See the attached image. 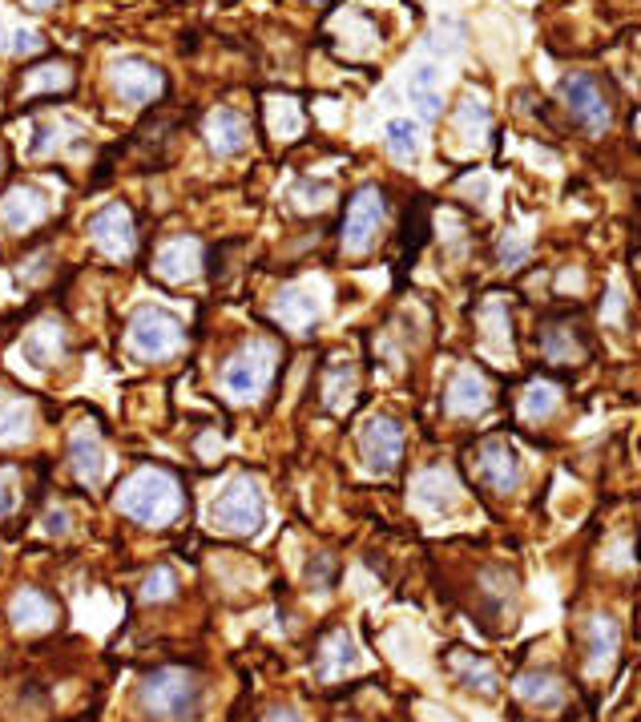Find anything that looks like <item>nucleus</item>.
Returning <instances> with one entry per match:
<instances>
[{
	"label": "nucleus",
	"mask_w": 641,
	"mask_h": 722,
	"mask_svg": "<svg viewBox=\"0 0 641 722\" xmlns=\"http://www.w3.org/2000/svg\"><path fill=\"white\" fill-rule=\"evenodd\" d=\"M118 509L142 525H174L186 509V497L174 472L145 465L118 489Z\"/></svg>",
	"instance_id": "f257e3e1"
},
{
	"label": "nucleus",
	"mask_w": 641,
	"mask_h": 722,
	"mask_svg": "<svg viewBox=\"0 0 641 722\" xmlns=\"http://www.w3.org/2000/svg\"><path fill=\"white\" fill-rule=\"evenodd\" d=\"M138 706L157 722H190L202 711V678L182 667L154 670L138 687Z\"/></svg>",
	"instance_id": "f03ea898"
},
{
	"label": "nucleus",
	"mask_w": 641,
	"mask_h": 722,
	"mask_svg": "<svg viewBox=\"0 0 641 722\" xmlns=\"http://www.w3.org/2000/svg\"><path fill=\"white\" fill-rule=\"evenodd\" d=\"M263 517H266L263 492H258L255 480H246V477L231 480L211 505V525L218 533L251 537L263 529Z\"/></svg>",
	"instance_id": "7ed1b4c3"
},
{
	"label": "nucleus",
	"mask_w": 641,
	"mask_h": 722,
	"mask_svg": "<svg viewBox=\"0 0 641 722\" xmlns=\"http://www.w3.org/2000/svg\"><path fill=\"white\" fill-rule=\"evenodd\" d=\"M275 344H266V339L246 344L238 356H231V364L222 367V391L238 404L258 400V391L266 388V379L275 372Z\"/></svg>",
	"instance_id": "20e7f679"
},
{
	"label": "nucleus",
	"mask_w": 641,
	"mask_h": 722,
	"mask_svg": "<svg viewBox=\"0 0 641 722\" xmlns=\"http://www.w3.org/2000/svg\"><path fill=\"white\" fill-rule=\"evenodd\" d=\"M125 339H130V347L138 356L166 359L186 344V327H182L170 312H162V307H138V312L130 315Z\"/></svg>",
	"instance_id": "39448f33"
},
{
	"label": "nucleus",
	"mask_w": 641,
	"mask_h": 722,
	"mask_svg": "<svg viewBox=\"0 0 641 722\" xmlns=\"http://www.w3.org/2000/svg\"><path fill=\"white\" fill-rule=\"evenodd\" d=\"M561 101L586 134H606L609 122H613L609 101H606V93H601L593 73H569V78L561 81Z\"/></svg>",
	"instance_id": "423d86ee"
},
{
	"label": "nucleus",
	"mask_w": 641,
	"mask_h": 722,
	"mask_svg": "<svg viewBox=\"0 0 641 722\" xmlns=\"http://www.w3.org/2000/svg\"><path fill=\"white\" fill-rule=\"evenodd\" d=\"M89 238L98 246L101 255L113 258V263H122L138 251V231H133V214L125 211L122 202H110V206H101L93 218H89Z\"/></svg>",
	"instance_id": "0eeeda50"
},
{
	"label": "nucleus",
	"mask_w": 641,
	"mask_h": 722,
	"mask_svg": "<svg viewBox=\"0 0 641 722\" xmlns=\"http://www.w3.org/2000/svg\"><path fill=\"white\" fill-rule=\"evenodd\" d=\"M359 460H364V468L367 472H376V477L396 472V465L404 460V424L376 416V420L364 428V436H359Z\"/></svg>",
	"instance_id": "6e6552de"
},
{
	"label": "nucleus",
	"mask_w": 641,
	"mask_h": 722,
	"mask_svg": "<svg viewBox=\"0 0 641 722\" xmlns=\"http://www.w3.org/2000/svg\"><path fill=\"white\" fill-rule=\"evenodd\" d=\"M113 90L118 98L130 101V105H150L166 93V73L142 57H122L118 65H113Z\"/></svg>",
	"instance_id": "1a4fd4ad"
},
{
	"label": "nucleus",
	"mask_w": 641,
	"mask_h": 722,
	"mask_svg": "<svg viewBox=\"0 0 641 722\" xmlns=\"http://www.w3.org/2000/svg\"><path fill=\"white\" fill-rule=\"evenodd\" d=\"M379 226H384V199H379L376 186H367V190H359L352 199V206H347L343 246H347L352 255H359V251H367V246L376 243Z\"/></svg>",
	"instance_id": "9d476101"
},
{
	"label": "nucleus",
	"mask_w": 641,
	"mask_h": 722,
	"mask_svg": "<svg viewBox=\"0 0 641 722\" xmlns=\"http://www.w3.org/2000/svg\"><path fill=\"white\" fill-rule=\"evenodd\" d=\"M199 271H202V243L199 238H186V234L162 243V251L154 258V275L162 283H190Z\"/></svg>",
	"instance_id": "9b49d317"
},
{
	"label": "nucleus",
	"mask_w": 641,
	"mask_h": 722,
	"mask_svg": "<svg viewBox=\"0 0 641 722\" xmlns=\"http://www.w3.org/2000/svg\"><path fill=\"white\" fill-rule=\"evenodd\" d=\"M44 218H49V202H44L41 190L17 186L12 194L0 199V226H9V231L24 234L33 231V226H41Z\"/></svg>",
	"instance_id": "f8f14e48"
},
{
	"label": "nucleus",
	"mask_w": 641,
	"mask_h": 722,
	"mask_svg": "<svg viewBox=\"0 0 641 722\" xmlns=\"http://www.w3.org/2000/svg\"><path fill=\"white\" fill-rule=\"evenodd\" d=\"M69 468H73V477L89 489H98L105 472H110V456H105V445L98 440V433H89L81 428L73 440H69Z\"/></svg>",
	"instance_id": "ddd939ff"
},
{
	"label": "nucleus",
	"mask_w": 641,
	"mask_h": 722,
	"mask_svg": "<svg viewBox=\"0 0 641 722\" xmlns=\"http://www.w3.org/2000/svg\"><path fill=\"white\" fill-rule=\"evenodd\" d=\"M206 142H211V150L218 157H234L251 145V125H246L243 113H234L222 105V110H214L211 118H206Z\"/></svg>",
	"instance_id": "4468645a"
},
{
	"label": "nucleus",
	"mask_w": 641,
	"mask_h": 722,
	"mask_svg": "<svg viewBox=\"0 0 641 722\" xmlns=\"http://www.w3.org/2000/svg\"><path fill=\"white\" fill-rule=\"evenodd\" d=\"M492 404V388H488V379L472 367H460L448 384V411L452 416H480V411Z\"/></svg>",
	"instance_id": "2eb2a0df"
},
{
	"label": "nucleus",
	"mask_w": 641,
	"mask_h": 722,
	"mask_svg": "<svg viewBox=\"0 0 641 722\" xmlns=\"http://www.w3.org/2000/svg\"><path fill=\"white\" fill-rule=\"evenodd\" d=\"M9 618L17 630L24 633H37V630H49V626L57 622V601L49 598V593H41V589H21L17 598H12L9 606Z\"/></svg>",
	"instance_id": "dca6fc26"
},
{
	"label": "nucleus",
	"mask_w": 641,
	"mask_h": 722,
	"mask_svg": "<svg viewBox=\"0 0 641 722\" xmlns=\"http://www.w3.org/2000/svg\"><path fill=\"white\" fill-rule=\"evenodd\" d=\"M480 472H485V480L497 492H512L520 480V456L512 452V445H505V440H488V445L480 448Z\"/></svg>",
	"instance_id": "f3484780"
},
{
	"label": "nucleus",
	"mask_w": 641,
	"mask_h": 722,
	"mask_svg": "<svg viewBox=\"0 0 641 722\" xmlns=\"http://www.w3.org/2000/svg\"><path fill=\"white\" fill-rule=\"evenodd\" d=\"M416 505L428 512H452L460 505V489H456V480L448 468H428L420 480H416Z\"/></svg>",
	"instance_id": "a211bd4d"
},
{
	"label": "nucleus",
	"mask_w": 641,
	"mask_h": 722,
	"mask_svg": "<svg viewBox=\"0 0 641 722\" xmlns=\"http://www.w3.org/2000/svg\"><path fill=\"white\" fill-rule=\"evenodd\" d=\"M364 662V654H359V645H355L352 630H332L327 638H323L319 645V678H339L347 674V670H355Z\"/></svg>",
	"instance_id": "6ab92c4d"
},
{
	"label": "nucleus",
	"mask_w": 641,
	"mask_h": 722,
	"mask_svg": "<svg viewBox=\"0 0 641 722\" xmlns=\"http://www.w3.org/2000/svg\"><path fill=\"white\" fill-rule=\"evenodd\" d=\"M355 384H359V372H355L352 359L347 356L327 359V367H323V404L332 411H343L355 400Z\"/></svg>",
	"instance_id": "aec40b11"
},
{
	"label": "nucleus",
	"mask_w": 641,
	"mask_h": 722,
	"mask_svg": "<svg viewBox=\"0 0 641 722\" xmlns=\"http://www.w3.org/2000/svg\"><path fill=\"white\" fill-rule=\"evenodd\" d=\"M621 645V626L609 618V613H598V618H589V658H586V670L589 674H601V670L613 662Z\"/></svg>",
	"instance_id": "412c9836"
},
{
	"label": "nucleus",
	"mask_w": 641,
	"mask_h": 722,
	"mask_svg": "<svg viewBox=\"0 0 641 722\" xmlns=\"http://www.w3.org/2000/svg\"><path fill=\"white\" fill-rule=\"evenodd\" d=\"M61 356H65V327L61 323H37L33 332L24 335V359L33 367L61 364Z\"/></svg>",
	"instance_id": "4be33fe9"
},
{
	"label": "nucleus",
	"mask_w": 641,
	"mask_h": 722,
	"mask_svg": "<svg viewBox=\"0 0 641 722\" xmlns=\"http://www.w3.org/2000/svg\"><path fill=\"white\" fill-rule=\"evenodd\" d=\"M319 312H323L319 299L307 295V291H299V287H287L275 299V319H283L287 327H295V332H311L315 319H319Z\"/></svg>",
	"instance_id": "5701e85b"
},
{
	"label": "nucleus",
	"mask_w": 641,
	"mask_h": 722,
	"mask_svg": "<svg viewBox=\"0 0 641 722\" xmlns=\"http://www.w3.org/2000/svg\"><path fill=\"white\" fill-rule=\"evenodd\" d=\"M488 130H492V110H488L476 93H468V98L456 105V134L465 138L468 150H476V145L485 142Z\"/></svg>",
	"instance_id": "b1692460"
},
{
	"label": "nucleus",
	"mask_w": 641,
	"mask_h": 722,
	"mask_svg": "<svg viewBox=\"0 0 641 722\" xmlns=\"http://www.w3.org/2000/svg\"><path fill=\"white\" fill-rule=\"evenodd\" d=\"M520 702H532V706H557L564 699V687L557 674H545V670H525V674L512 682Z\"/></svg>",
	"instance_id": "393cba45"
},
{
	"label": "nucleus",
	"mask_w": 641,
	"mask_h": 722,
	"mask_svg": "<svg viewBox=\"0 0 641 722\" xmlns=\"http://www.w3.org/2000/svg\"><path fill=\"white\" fill-rule=\"evenodd\" d=\"M65 93L73 90V69L65 61H44V65H33L21 78V98H37V93Z\"/></svg>",
	"instance_id": "a878e982"
},
{
	"label": "nucleus",
	"mask_w": 641,
	"mask_h": 722,
	"mask_svg": "<svg viewBox=\"0 0 641 722\" xmlns=\"http://www.w3.org/2000/svg\"><path fill=\"white\" fill-rule=\"evenodd\" d=\"M480 335H485V347L492 356L509 359L512 344H509V307L500 299L485 303V312H480Z\"/></svg>",
	"instance_id": "bb28decb"
},
{
	"label": "nucleus",
	"mask_w": 641,
	"mask_h": 722,
	"mask_svg": "<svg viewBox=\"0 0 641 722\" xmlns=\"http://www.w3.org/2000/svg\"><path fill=\"white\" fill-rule=\"evenodd\" d=\"M266 130L275 138H299L303 134V105L295 98H266Z\"/></svg>",
	"instance_id": "cd10ccee"
},
{
	"label": "nucleus",
	"mask_w": 641,
	"mask_h": 722,
	"mask_svg": "<svg viewBox=\"0 0 641 722\" xmlns=\"http://www.w3.org/2000/svg\"><path fill=\"white\" fill-rule=\"evenodd\" d=\"M29 433H33V411H29V404L0 396V448L21 445Z\"/></svg>",
	"instance_id": "c85d7f7f"
},
{
	"label": "nucleus",
	"mask_w": 641,
	"mask_h": 722,
	"mask_svg": "<svg viewBox=\"0 0 641 722\" xmlns=\"http://www.w3.org/2000/svg\"><path fill=\"white\" fill-rule=\"evenodd\" d=\"M452 670L460 674V682H465L468 690H476V694H497V690H500L497 670L488 667V662H480V658H472V654H452Z\"/></svg>",
	"instance_id": "c756f323"
},
{
	"label": "nucleus",
	"mask_w": 641,
	"mask_h": 722,
	"mask_svg": "<svg viewBox=\"0 0 641 722\" xmlns=\"http://www.w3.org/2000/svg\"><path fill=\"white\" fill-rule=\"evenodd\" d=\"M545 356L553 364H581L586 359V347L573 335V327H549L545 332Z\"/></svg>",
	"instance_id": "7c9ffc66"
},
{
	"label": "nucleus",
	"mask_w": 641,
	"mask_h": 722,
	"mask_svg": "<svg viewBox=\"0 0 641 722\" xmlns=\"http://www.w3.org/2000/svg\"><path fill=\"white\" fill-rule=\"evenodd\" d=\"M387 150L399 162H411V157L420 154V125L408 122V118H396V122L387 125Z\"/></svg>",
	"instance_id": "2f4dec72"
},
{
	"label": "nucleus",
	"mask_w": 641,
	"mask_h": 722,
	"mask_svg": "<svg viewBox=\"0 0 641 722\" xmlns=\"http://www.w3.org/2000/svg\"><path fill=\"white\" fill-rule=\"evenodd\" d=\"M411 101H416V110L424 113V118H440V93H436V69L431 65H420V73L411 78Z\"/></svg>",
	"instance_id": "473e14b6"
},
{
	"label": "nucleus",
	"mask_w": 641,
	"mask_h": 722,
	"mask_svg": "<svg viewBox=\"0 0 641 722\" xmlns=\"http://www.w3.org/2000/svg\"><path fill=\"white\" fill-rule=\"evenodd\" d=\"M557 400H561V391L553 384H532L525 391V400H520V416L525 420H545V416H553L557 411Z\"/></svg>",
	"instance_id": "72a5a7b5"
},
{
	"label": "nucleus",
	"mask_w": 641,
	"mask_h": 722,
	"mask_svg": "<svg viewBox=\"0 0 641 722\" xmlns=\"http://www.w3.org/2000/svg\"><path fill=\"white\" fill-rule=\"evenodd\" d=\"M291 199H295V206H299L303 214H315V211H327V206H332L335 190L327 186V182H311V179H303L299 186L291 190Z\"/></svg>",
	"instance_id": "f704fd0d"
},
{
	"label": "nucleus",
	"mask_w": 641,
	"mask_h": 722,
	"mask_svg": "<svg viewBox=\"0 0 641 722\" xmlns=\"http://www.w3.org/2000/svg\"><path fill=\"white\" fill-rule=\"evenodd\" d=\"M21 505V472L17 465H0V517H12Z\"/></svg>",
	"instance_id": "c9c22d12"
},
{
	"label": "nucleus",
	"mask_w": 641,
	"mask_h": 722,
	"mask_svg": "<svg viewBox=\"0 0 641 722\" xmlns=\"http://www.w3.org/2000/svg\"><path fill=\"white\" fill-rule=\"evenodd\" d=\"M174 593H177V573H174V569H166V566H157L142 586L145 601H166V598H174Z\"/></svg>",
	"instance_id": "e433bc0d"
},
{
	"label": "nucleus",
	"mask_w": 641,
	"mask_h": 722,
	"mask_svg": "<svg viewBox=\"0 0 641 722\" xmlns=\"http://www.w3.org/2000/svg\"><path fill=\"white\" fill-rule=\"evenodd\" d=\"M525 255H529V234L525 231H509L500 238V263H505V267L525 263Z\"/></svg>",
	"instance_id": "4c0bfd02"
},
{
	"label": "nucleus",
	"mask_w": 641,
	"mask_h": 722,
	"mask_svg": "<svg viewBox=\"0 0 641 722\" xmlns=\"http://www.w3.org/2000/svg\"><path fill=\"white\" fill-rule=\"evenodd\" d=\"M44 529L53 537H65L69 533V512L65 509H57V512H49V521H44Z\"/></svg>",
	"instance_id": "58836bf2"
},
{
	"label": "nucleus",
	"mask_w": 641,
	"mask_h": 722,
	"mask_svg": "<svg viewBox=\"0 0 641 722\" xmlns=\"http://www.w3.org/2000/svg\"><path fill=\"white\" fill-rule=\"evenodd\" d=\"M266 722H303V719H299V714H295V711H275Z\"/></svg>",
	"instance_id": "ea45409f"
},
{
	"label": "nucleus",
	"mask_w": 641,
	"mask_h": 722,
	"mask_svg": "<svg viewBox=\"0 0 641 722\" xmlns=\"http://www.w3.org/2000/svg\"><path fill=\"white\" fill-rule=\"evenodd\" d=\"M24 9H37V12H44V9H53L57 0H21Z\"/></svg>",
	"instance_id": "a19ab883"
},
{
	"label": "nucleus",
	"mask_w": 641,
	"mask_h": 722,
	"mask_svg": "<svg viewBox=\"0 0 641 722\" xmlns=\"http://www.w3.org/2000/svg\"><path fill=\"white\" fill-rule=\"evenodd\" d=\"M0 174H4V145H0Z\"/></svg>",
	"instance_id": "79ce46f5"
},
{
	"label": "nucleus",
	"mask_w": 641,
	"mask_h": 722,
	"mask_svg": "<svg viewBox=\"0 0 641 722\" xmlns=\"http://www.w3.org/2000/svg\"><path fill=\"white\" fill-rule=\"evenodd\" d=\"M311 4H332V0H311Z\"/></svg>",
	"instance_id": "37998d69"
}]
</instances>
